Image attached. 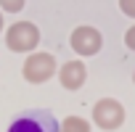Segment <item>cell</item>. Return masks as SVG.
I'll use <instances>...</instances> for the list:
<instances>
[{
  "label": "cell",
  "mask_w": 135,
  "mask_h": 132,
  "mask_svg": "<svg viewBox=\"0 0 135 132\" xmlns=\"http://www.w3.org/2000/svg\"><path fill=\"white\" fill-rule=\"evenodd\" d=\"M40 42V29L32 21H16L6 32V45L13 53H32Z\"/></svg>",
  "instance_id": "1"
},
{
  "label": "cell",
  "mask_w": 135,
  "mask_h": 132,
  "mask_svg": "<svg viewBox=\"0 0 135 132\" xmlns=\"http://www.w3.org/2000/svg\"><path fill=\"white\" fill-rule=\"evenodd\" d=\"M56 69H58V63H56V58H53L50 53H32V55L24 61L21 74H24L27 82L42 85V82H48V79L56 74Z\"/></svg>",
  "instance_id": "2"
},
{
  "label": "cell",
  "mask_w": 135,
  "mask_h": 132,
  "mask_svg": "<svg viewBox=\"0 0 135 132\" xmlns=\"http://www.w3.org/2000/svg\"><path fill=\"white\" fill-rule=\"evenodd\" d=\"M93 121L101 127V129H119L122 124H124V108H122V103L119 100H114V98H103V100H98L95 106H93Z\"/></svg>",
  "instance_id": "3"
},
{
  "label": "cell",
  "mask_w": 135,
  "mask_h": 132,
  "mask_svg": "<svg viewBox=\"0 0 135 132\" xmlns=\"http://www.w3.org/2000/svg\"><path fill=\"white\" fill-rule=\"evenodd\" d=\"M72 50L77 55H95L101 48H103V37L95 27H77L72 32Z\"/></svg>",
  "instance_id": "4"
},
{
  "label": "cell",
  "mask_w": 135,
  "mask_h": 132,
  "mask_svg": "<svg viewBox=\"0 0 135 132\" xmlns=\"http://www.w3.org/2000/svg\"><path fill=\"white\" fill-rule=\"evenodd\" d=\"M8 132H58L56 129V121L50 119V114H24V116H19L11 127H8Z\"/></svg>",
  "instance_id": "5"
},
{
  "label": "cell",
  "mask_w": 135,
  "mask_h": 132,
  "mask_svg": "<svg viewBox=\"0 0 135 132\" xmlns=\"http://www.w3.org/2000/svg\"><path fill=\"white\" fill-rule=\"evenodd\" d=\"M88 79V69L82 61H66L58 69V82L64 90H80Z\"/></svg>",
  "instance_id": "6"
},
{
  "label": "cell",
  "mask_w": 135,
  "mask_h": 132,
  "mask_svg": "<svg viewBox=\"0 0 135 132\" xmlns=\"http://www.w3.org/2000/svg\"><path fill=\"white\" fill-rule=\"evenodd\" d=\"M58 132H90V121L82 119V116H66L61 121V129Z\"/></svg>",
  "instance_id": "7"
},
{
  "label": "cell",
  "mask_w": 135,
  "mask_h": 132,
  "mask_svg": "<svg viewBox=\"0 0 135 132\" xmlns=\"http://www.w3.org/2000/svg\"><path fill=\"white\" fill-rule=\"evenodd\" d=\"M0 8L6 13H19L24 8V0H0Z\"/></svg>",
  "instance_id": "8"
},
{
  "label": "cell",
  "mask_w": 135,
  "mask_h": 132,
  "mask_svg": "<svg viewBox=\"0 0 135 132\" xmlns=\"http://www.w3.org/2000/svg\"><path fill=\"white\" fill-rule=\"evenodd\" d=\"M119 8H122V13H124V16L135 19V0H119Z\"/></svg>",
  "instance_id": "9"
},
{
  "label": "cell",
  "mask_w": 135,
  "mask_h": 132,
  "mask_svg": "<svg viewBox=\"0 0 135 132\" xmlns=\"http://www.w3.org/2000/svg\"><path fill=\"white\" fill-rule=\"evenodd\" d=\"M124 45H127L130 50H135V24H132V27L124 32Z\"/></svg>",
  "instance_id": "10"
},
{
  "label": "cell",
  "mask_w": 135,
  "mask_h": 132,
  "mask_svg": "<svg viewBox=\"0 0 135 132\" xmlns=\"http://www.w3.org/2000/svg\"><path fill=\"white\" fill-rule=\"evenodd\" d=\"M3 27H6V24H3V13H0V32H3Z\"/></svg>",
  "instance_id": "11"
},
{
  "label": "cell",
  "mask_w": 135,
  "mask_h": 132,
  "mask_svg": "<svg viewBox=\"0 0 135 132\" xmlns=\"http://www.w3.org/2000/svg\"><path fill=\"white\" fill-rule=\"evenodd\" d=\"M132 79H135V74H132Z\"/></svg>",
  "instance_id": "12"
}]
</instances>
